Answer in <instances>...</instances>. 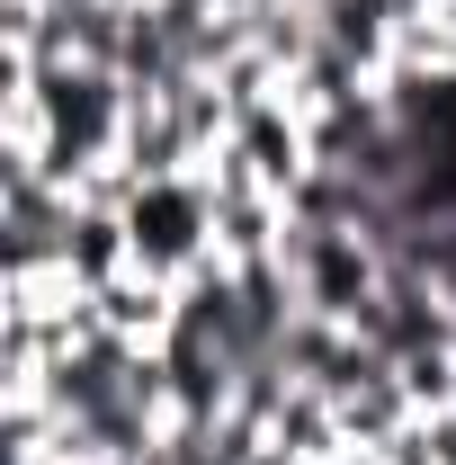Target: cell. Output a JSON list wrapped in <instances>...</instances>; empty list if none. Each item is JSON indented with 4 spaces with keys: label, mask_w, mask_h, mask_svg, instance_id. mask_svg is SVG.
Returning <instances> with one entry per match:
<instances>
[{
    "label": "cell",
    "mask_w": 456,
    "mask_h": 465,
    "mask_svg": "<svg viewBox=\"0 0 456 465\" xmlns=\"http://www.w3.org/2000/svg\"><path fill=\"white\" fill-rule=\"evenodd\" d=\"M421 430H430V457H439V465H456V403H448V411H430Z\"/></svg>",
    "instance_id": "obj_3"
},
{
    "label": "cell",
    "mask_w": 456,
    "mask_h": 465,
    "mask_svg": "<svg viewBox=\"0 0 456 465\" xmlns=\"http://www.w3.org/2000/svg\"><path fill=\"white\" fill-rule=\"evenodd\" d=\"M125 232H134V269H153V278H188V269H206L215 260V197H206V179H144L134 197H125Z\"/></svg>",
    "instance_id": "obj_1"
},
{
    "label": "cell",
    "mask_w": 456,
    "mask_h": 465,
    "mask_svg": "<svg viewBox=\"0 0 456 465\" xmlns=\"http://www.w3.org/2000/svg\"><path fill=\"white\" fill-rule=\"evenodd\" d=\"M63 269L81 287H108L134 269V232H125V206H81L72 197V224H63Z\"/></svg>",
    "instance_id": "obj_2"
}]
</instances>
